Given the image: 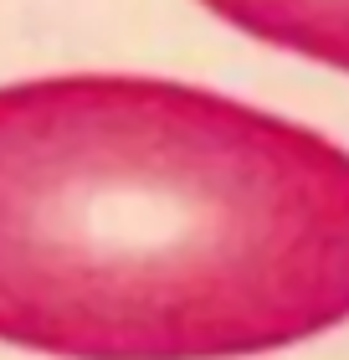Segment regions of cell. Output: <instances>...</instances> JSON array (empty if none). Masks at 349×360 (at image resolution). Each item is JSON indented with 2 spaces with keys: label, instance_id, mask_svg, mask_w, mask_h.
Listing matches in <instances>:
<instances>
[{
  "label": "cell",
  "instance_id": "cell-2",
  "mask_svg": "<svg viewBox=\"0 0 349 360\" xmlns=\"http://www.w3.org/2000/svg\"><path fill=\"white\" fill-rule=\"evenodd\" d=\"M242 37L349 72V0H201Z\"/></svg>",
  "mask_w": 349,
  "mask_h": 360
},
{
  "label": "cell",
  "instance_id": "cell-1",
  "mask_svg": "<svg viewBox=\"0 0 349 360\" xmlns=\"http://www.w3.org/2000/svg\"><path fill=\"white\" fill-rule=\"evenodd\" d=\"M349 324V150L144 72L0 88V345L242 360Z\"/></svg>",
  "mask_w": 349,
  "mask_h": 360
}]
</instances>
